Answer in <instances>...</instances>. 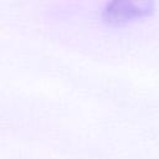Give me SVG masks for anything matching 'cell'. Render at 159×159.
I'll list each match as a JSON object with an SVG mask.
<instances>
[{
    "label": "cell",
    "mask_w": 159,
    "mask_h": 159,
    "mask_svg": "<svg viewBox=\"0 0 159 159\" xmlns=\"http://www.w3.org/2000/svg\"><path fill=\"white\" fill-rule=\"evenodd\" d=\"M155 0H108L102 16L112 26H123L153 14Z\"/></svg>",
    "instance_id": "cell-1"
}]
</instances>
